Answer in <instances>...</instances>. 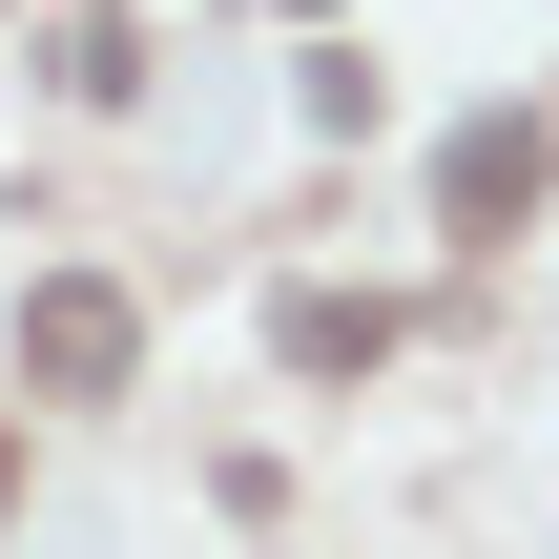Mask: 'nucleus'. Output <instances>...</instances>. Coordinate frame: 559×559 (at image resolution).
Returning a JSON list of instances; mask_svg holds the SVG:
<instances>
[{"mask_svg": "<svg viewBox=\"0 0 559 559\" xmlns=\"http://www.w3.org/2000/svg\"><path fill=\"white\" fill-rule=\"evenodd\" d=\"M124 353H145V311H124L104 270H62V290H21V373H41V394H124Z\"/></svg>", "mask_w": 559, "mask_h": 559, "instance_id": "f257e3e1", "label": "nucleus"}, {"mask_svg": "<svg viewBox=\"0 0 559 559\" xmlns=\"http://www.w3.org/2000/svg\"><path fill=\"white\" fill-rule=\"evenodd\" d=\"M290 21H311V0H290Z\"/></svg>", "mask_w": 559, "mask_h": 559, "instance_id": "20e7f679", "label": "nucleus"}, {"mask_svg": "<svg viewBox=\"0 0 559 559\" xmlns=\"http://www.w3.org/2000/svg\"><path fill=\"white\" fill-rule=\"evenodd\" d=\"M559 187V145L539 124H519V104H498V124H456V145H436V207H456V228H519V207H539Z\"/></svg>", "mask_w": 559, "mask_h": 559, "instance_id": "f03ea898", "label": "nucleus"}, {"mask_svg": "<svg viewBox=\"0 0 559 559\" xmlns=\"http://www.w3.org/2000/svg\"><path fill=\"white\" fill-rule=\"evenodd\" d=\"M0 477H21V456H0Z\"/></svg>", "mask_w": 559, "mask_h": 559, "instance_id": "39448f33", "label": "nucleus"}, {"mask_svg": "<svg viewBox=\"0 0 559 559\" xmlns=\"http://www.w3.org/2000/svg\"><path fill=\"white\" fill-rule=\"evenodd\" d=\"M373 353H394L373 290H290V373H373Z\"/></svg>", "mask_w": 559, "mask_h": 559, "instance_id": "7ed1b4c3", "label": "nucleus"}]
</instances>
